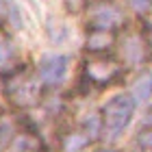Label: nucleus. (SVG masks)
Wrapping results in <instances>:
<instances>
[{"mask_svg": "<svg viewBox=\"0 0 152 152\" xmlns=\"http://www.w3.org/2000/svg\"><path fill=\"white\" fill-rule=\"evenodd\" d=\"M91 141H94V137L83 128L80 130H67L59 139V150L61 152H87Z\"/></svg>", "mask_w": 152, "mask_h": 152, "instance_id": "nucleus-10", "label": "nucleus"}, {"mask_svg": "<svg viewBox=\"0 0 152 152\" xmlns=\"http://www.w3.org/2000/svg\"><path fill=\"white\" fill-rule=\"evenodd\" d=\"M0 87H2V98L18 111H28V109L39 107L46 91L37 74V67L31 63H24L15 72L2 76Z\"/></svg>", "mask_w": 152, "mask_h": 152, "instance_id": "nucleus-1", "label": "nucleus"}, {"mask_svg": "<svg viewBox=\"0 0 152 152\" xmlns=\"http://www.w3.org/2000/svg\"><path fill=\"white\" fill-rule=\"evenodd\" d=\"M137 146L143 152H152V126H143L137 133Z\"/></svg>", "mask_w": 152, "mask_h": 152, "instance_id": "nucleus-13", "label": "nucleus"}, {"mask_svg": "<svg viewBox=\"0 0 152 152\" xmlns=\"http://www.w3.org/2000/svg\"><path fill=\"white\" fill-rule=\"evenodd\" d=\"M137 111V102L128 91L111 96L104 104L100 107V137L104 139H115L130 126Z\"/></svg>", "mask_w": 152, "mask_h": 152, "instance_id": "nucleus-2", "label": "nucleus"}, {"mask_svg": "<svg viewBox=\"0 0 152 152\" xmlns=\"http://www.w3.org/2000/svg\"><path fill=\"white\" fill-rule=\"evenodd\" d=\"M126 74V65L117 57L109 54H87L80 65V83L87 89H107L122 80Z\"/></svg>", "mask_w": 152, "mask_h": 152, "instance_id": "nucleus-3", "label": "nucleus"}, {"mask_svg": "<svg viewBox=\"0 0 152 152\" xmlns=\"http://www.w3.org/2000/svg\"><path fill=\"white\" fill-rule=\"evenodd\" d=\"M115 50H117V59L126 67H141L152 59V44L139 26L120 28Z\"/></svg>", "mask_w": 152, "mask_h": 152, "instance_id": "nucleus-4", "label": "nucleus"}, {"mask_svg": "<svg viewBox=\"0 0 152 152\" xmlns=\"http://www.w3.org/2000/svg\"><path fill=\"white\" fill-rule=\"evenodd\" d=\"M37 67V74L41 83H44L46 89H54V87H61L70 74V57L67 54H59V52H52V54H44L39 59Z\"/></svg>", "mask_w": 152, "mask_h": 152, "instance_id": "nucleus-6", "label": "nucleus"}, {"mask_svg": "<svg viewBox=\"0 0 152 152\" xmlns=\"http://www.w3.org/2000/svg\"><path fill=\"white\" fill-rule=\"evenodd\" d=\"M85 24H87V28L120 31V28H124L126 20H124V13L111 0H94L85 9Z\"/></svg>", "mask_w": 152, "mask_h": 152, "instance_id": "nucleus-5", "label": "nucleus"}, {"mask_svg": "<svg viewBox=\"0 0 152 152\" xmlns=\"http://www.w3.org/2000/svg\"><path fill=\"white\" fill-rule=\"evenodd\" d=\"M9 4L4 2V0H0V28H2V26L7 24V20H9Z\"/></svg>", "mask_w": 152, "mask_h": 152, "instance_id": "nucleus-15", "label": "nucleus"}, {"mask_svg": "<svg viewBox=\"0 0 152 152\" xmlns=\"http://www.w3.org/2000/svg\"><path fill=\"white\" fill-rule=\"evenodd\" d=\"M0 96H2V87H0Z\"/></svg>", "mask_w": 152, "mask_h": 152, "instance_id": "nucleus-18", "label": "nucleus"}, {"mask_svg": "<svg viewBox=\"0 0 152 152\" xmlns=\"http://www.w3.org/2000/svg\"><path fill=\"white\" fill-rule=\"evenodd\" d=\"M124 2H126V7L133 13H137V15H146L152 9V0H124Z\"/></svg>", "mask_w": 152, "mask_h": 152, "instance_id": "nucleus-14", "label": "nucleus"}, {"mask_svg": "<svg viewBox=\"0 0 152 152\" xmlns=\"http://www.w3.org/2000/svg\"><path fill=\"white\" fill-rule=\"evenodd\" d=\"M94 152H122V150H117V148H100V150H94Z\"/></svg>", "mask_w": 152, "mask_h": 152, "instance_id": "nucleus-17", "label": "nucleus"}, {"mask_svg": "<svg viewBox=\"0 0 152 152\" xmlns=\"http://www.w3.org/2000/svg\"><path fill=\"white\" fill-rule=\"evenodd\" d=\"M26 61L22 59V50H20L18 41L13 39L4 28H0V76H7L22 67Z\"/></svg>", "mask_w": 152, "mask_h": 152, "instance_id": "nucleus-7", "label": "nucleus"}, {"mask_svg": "<svg viewBox=\"0 0 152 152\" xmlns=\"http://www.w3.org/2000/svg\"><path fill=\"white\" fill-rule=\"evenodd\" d=\"M128 94L135 98L137 104H146V102L152 98V72L150 70H143L135 78V83H133V87H130Z\"/></svg>", "mask_w": 152, "mask_h": 152, "instance_id": "nucleus-11", "label": "nucleus"}, {"mask_svg": "<svg viewBox=\"0 0 152 152\" xmlns=\"http://www.w3.org/2000/svg\"><path fill=\"white\" fill-rule=\"evenodd\" d=\"M120 31H102V28H87L85 35V52L87 54H109L117 46Z\"/></svg>", "mask_w": 152, "mask_h": 152, "instance_id": "nucleus-8", "label": "nucleus"}, {"mask_svg": "<svg viewBox=\"0 0 152 152\" xmlns=\"http://www.w3.org/2000/svg\"><path fill=\"white\" fill-rule=\"evenodd\" d=\"M9 150H15V152H44V146H41L39 137L28 130V133H20L18 139L11 143Z\"/></svg>", "mask_w": 152, "mask_h": 152, "instance_id": "nucleus-12", "label": "nucleus"}, {"mask_svg": "<svg viewBox=\"0 0 152 152\" xmlns=\"http://www.w3.org/2000/svg\"><path fill=\"white\" fill-rule=\"evenodd\" d=\"M20 133H22L20 130V120L13 113H7L0 109V152L9 150Z\"/></svg>", "mask_w": 152, "mask_h": 152, "instance_id": "nucleus-9", "label": "nucleus"}, {"mask_svg": "<svg viewBox=\"0 0 152 152\" xmlns=\"http://www.w3.org/2000/svg\"><path fill=\"white\" fill-rule=\"evenodd\" d=\"M143 126H152V107L148 109V113H146V117H143Z\"/></svg>", "mask_w": 152, "mask_h": 152, "instance_id": "nucleus-16", "label": "nucleus"}]
</instances>
